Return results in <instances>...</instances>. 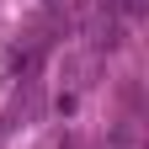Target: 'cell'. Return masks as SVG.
Instances as JSON below:
<instances>
[{
	"instance_id": "6da1fadb",
	"label": "cell",
	"mask_w": 149,
	"mask_h": 149,
	"mask_svg": "<svg viewBox=\"0 0 149 149\" xmlns=\"http://www.w3.org/2000/svg\"><path fill=\"white\" fill-rule=\"evenodd\" d=\"M139 6H144V0H117V11H128V16H133Z\"/></svg>"
}]
</instances>
